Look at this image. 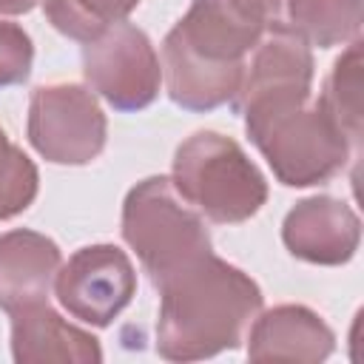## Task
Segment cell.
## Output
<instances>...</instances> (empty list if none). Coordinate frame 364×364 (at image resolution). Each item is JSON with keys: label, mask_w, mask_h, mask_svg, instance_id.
<instances>
[{"label": "cell", "mask_w": 364, "mask_h": 364, "mask_svg": "<svg viewBox=\"0 0 364 364\" xmlns=\"http://www.w3.org/2000/svg\"><path fill=\"white\" fill-rule=\"evenodd\" d=\"M37 191H40L37 165L0 128V222L28 210V205L37 199Z\"/></svg>", "instance_id": "17"}, {"label": "cell", "mask_w": 364, "mask_h": 364, "mask_svg": "<svg viewBox=\"0 0 364 364\" xmlns=\"http://www.w3.org/2000/svg\"><path fill=\"white\" fill-rule=\"evenodd\" d=\"M284 14L287 26L318 48L353 43L364 23L361 0H284Z\"/></svg>", "instance_id": "14"}, {"label": "cell", "mask_w": 364, "mask_h": 364, "mask_svg": "<svg viewBox=\"0 0 364 364\" xmlns=\"http://www.w3.org/2000/svg\"><path fill=\"white\" fill-rule=\"evenodd\" d=\"M63 253L54 239L37 230H9L0 236V310L14 313L48 301Z\"/></svg>", "instance_id": "13"}, {"label": "cell", "mask_w": 364, "mask_h": 364, "mask_svg": "<svg viewBox=\"0 0 364 364\" xmlns=\"http://www.w3.org/2000/svg\"><path fill=\"white\" fill-rule=\"evenodd\" d=\"M273 20L253 0H193L162 40V80L173 105L213 111L239 91L247 54Z\"/></svg>", "instance_id": "1"}, {"label": "cell", "mask_w": 364, "mask_h": 364, "mask_svg": "<svg viewBox=\"0 0 364 364\" xmlns=\"http://www.w3.org/2000/svg\"><path fill=\"white\" fill-rule=\"evenodd\" d=\"M26 131L31 148L46 162L88 165L105 148L108 122L91 88L51 82L31 91Z\"/></svg>", "instance_id": "6"}, {"label": "cell", "mask_w": 364, "mask_h": 364, "mask_svg": "<svg viewBox=\"0 0 364 364\" xmlns=\"http://www.w3.org/2000/svg\"><path fill=\"white\" fill-rule=\"evenodd\" d=\"M40 0H0V14H28Z\"/></svg>", "instance_id": "19"}, {"label": "cell", "mask_w": 364, "mask_h": 364, "mask_svg": "<svg viewBox=\"0 0 364 364\" xmlns=\"http://www.w3.org/2000/svg\"><path fill=\"white\" fill-rule=\"evenodd\" d=\"M122 239L154 287L213 250L205 216L182 199L171 176L136 182L122 202Z\"/></svg>", "instance_id": "4"}, {"label": "cell", "mask_w": 364, "mask_h": 364, "mask_svg": "<svg viewBox=\"0 0 364 364\" xmlns=\"http://www.w3.org/2000/svg\"><path fill=\"white\" fill-rule=\"evenodd\" d=\"M11 316V358L17 364H46V361H74L100 364V338L88 330L65 321L48 301L20 307Z\"/></svg>", "instance_id": "12"}, {"label": "cell", "mask_w": 364, "mask_h": 364, "mask_svg": "<svg viewBox=\"0 0 364 364\" xmlns=\"http://www.w3.org/2000/svg\"><path fill=\"white\" fill-rule=\"evenodd\" d=\"M82 74L88 88L117 111L148 108L162 85V63L154 43L128 20L82 43Z\"/></svg>", "instance_id": "7"}, {"label": "cell", "mask_w": 364, "mask_h": 364, "mask_svg": "<svg viewBox=\"0 0 364 364\" xmlns=\"http://www.w3.org/2000/svg\"><path fill=\"white\" fill-rule=\"evenodd\" d=\"M46 20L65 37L88 43L108 26L128 20L139 0H40Z\"/></svg>", "instance_id": "16"}, {"label": "cell", "mask_w": 364, "mask_h": 364, "mask_svg": "<svg viewBox=\"0 0 364 364\" xmlns=\"http://www.w3.org/2000/svg\"><path fill=\"white\" fill-rule=\"evenodd\" d=\"M173 185L205 219L239 225L267 202V179L245 148L219 134L196 131L173 154Z\"/></svg>", "instance_id": "5"}, {"label": "cell", "mask_w": 364, "mask_h": 364, "mask_svg": "<svg viewBox=\"0 0 364 364\" xmlns=\"http://www.w3.org/2000/svg\"><path fill=\"white\" fill-rule=\"evenodd\" d=\"M156 290V353L168 361H202L236 350L264 304L259 284L213 250Z\"/></svg>", "instance_id": "2"}, {"label": "cell", "mask_w": 364, "mask_h": 364, "mask_svg": "<svg viewBox=\"0 0 364 364\" xmlns=\"http://www.w3.org/2000/svg\"><path fill=\"white\" fill-rule=\"evenodd\" d=\"M134 293L136 270L128 253L108 242L80 247L60 264L54 279V296L63 310L91 327H108L131 304Z\"/></svg>", "instance_id": "8"}, {"label": "cell", "mask_w": 364, "mask_h": 364, "mask_svg": "<svg viewBox=\"0 0 364 364\" xmlns=\"http://www.w3.org/2000/svg\"><path fill=\"white\" fill-rule=\"evenodd\" d=\"M245 131L287 188H313L338 176L358 151L318 100L259 105L242 114Z\"/></svg>", "instance_id": "3"}, {"label": "cell", "mask_w": 364, "mask_h": 364, "mask_svg": "<svg viewBox=\"0 0 364 364\" xmlns=\"http://www.w3.org/2000/svg\"><path fill=\"white\" fill-rule=\"evenodd\" d=\"M282 242L301 262L338 267L347 264L361 245V219L336 196H307L287 210Z\"/></svg>", "instance_id": "10"}, {"label": "cell", "mask_w": 364, "mask_h": 364, "mask_svg": "<svg viewBox=\"0 0 364 364\" xmlns=\"http://www.w3.org/2000/svg\"><path fill=\"white\" fill-rule=\"evenodd\" d=\"M31 63H34L31 37L23 31V26L0 20V88L26 82L31 74Z\"/></svg>", "instance_id": "18"}, {"label": "cell", "mask_w": 364, "mask_h": 364, "mask_svg": "<svg viewBox=\"0 0 364 364\" xmlns=\"http://www.w3.org/2000/svg\"><path fill=\"white\" fill-rule=\"evenodd\" d=\"M318 102L327 108V114L353 142V148L361 151V37H355L347 51L333 63Z\"/></svg>", "instance_id": "15"}, {"label": "cell", "mask_w": 364, "mask_h": 364, "mask_svg": "<svg viewBox=\"0 0 364 364\" xmlns=\"http://www.w3.org/2000/svg\"><path fill=\"white\" fill-rule=\"evenodd\" d=\"M336 350L330 324L304 304H279L253 318L247 330V358L253 361H324Z\"/></svg>", "instance_id": "11"}, {"label": "cell", "mask_w": 364, "mask_h": 364, "mask_svg": "<svg viewBox=\"0 0 364 364\" xmlns=\"http://www.w3.org/2000/svg\"><path fill=\"white\" fill-rule=\"evenodd\" d=\"M313 85V51L301 34L287 23H273L256 43L250 63L236 97L230 100L233 114H245L259 105H279L293 100H310Z\"/></svg>", "instance_id": "9"}]
</instances>
